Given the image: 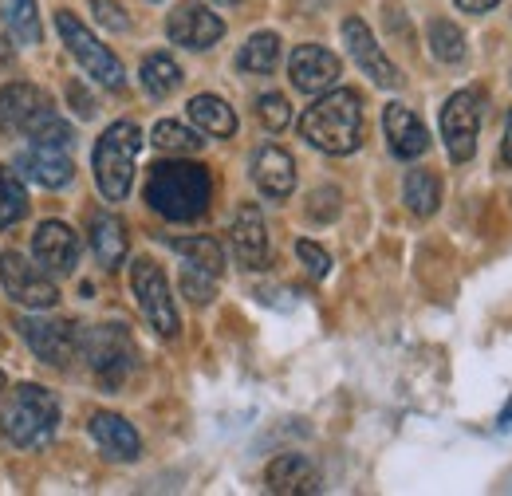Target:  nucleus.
Instances as JSON below:
<instances>
[{
    "label": "nucleus",
    "mask_w": 512,
    "mask_h": 496,
    "mask_svg": "<svg viewBox=\"0 0 512 496\" xmlns=\"http://www.w3.org/2000/svg\"><path fill=\"white\" fill-rule=\"evenodd\" d=\"M213 197V178L197 162H158L146 178V201L166 221H197L205 217Z\"/></svg>",
    "instance_id": "1"
},
{
    "label": "nucleus",
    "mask_w": 512,
    "mask_h": 496,
    "mask_svg": "<svg viewBox=\"0 0 512 496\" xmlns=\"http://www.w3.org/2000/svg\"><path fill=\"white\" fill-rule=\"evenodd\" d=\"M300 134L323 154H355L363 146V103L355 91H331L300 119Z\"/></svg>",
    "instance_id": "2"
},
{
    "label": "nucleus",
    "mask_w": 512,
    "mask_h": 496,
    "mask_svg": "<svg viewBox=\"0 0 512 496\" xmlns=\"http://www.w3.org/2000/svg\"><path fill=\"white\" fill-rule=\"evenodd\" d=\"M0 130L4 134H24V138H36V142H52V146L71 142V126L56 115L48 91H40L32 83H8L0 91Z\"/></svg>",
    "instance_id": "3"
},
{
    "label": "nucleus",
    "mask_w": 512,
    "mask_h": 496,
    "mask_svg": "<svg viewBox=\"0 0 512 496\" xmlns=\"http://www.w3.org/2000/svg\"><path fill=\"white\" fill-rule=\"evenodd\" d=\"M56 426H60V402H56V394H48L36 382H20L0 410V434L20 449L44 445L56 434Z\"/></svg>",
    "instance_id": "4"
},
{
    "label": "nucleus",
    "mask_w": 512,
    "mask_h": 496,
    "mask_svg": "<svg viewBox=\"0 0 512 496\" xmlns=\"http://www.w3.org/2000/svg\"><path fill=\"white\" fill-rule=\"evenodd\" d=\"M142 150V130L134 123H115L95 142V182L107 201H123L134 182V158Z\"/></svg>",
    "instance_id": "5"
},
{
    "label": "nucleus",
    "mask_w": 512,
    "mask_h": 496,
    "mask_svg": "<svg viewBox=\"0 0 512 496\" xmlns=\"http://www.w3.org/2000/svg\"><path fill=\"white\" fill-rule=\"evenodd\" d=\"M79 355L87 359L91 374L99 378V386L107 390H119L134 371V343L119 323H103V327H91V331H79Z\"/></svg>",
    "instance_id": "6"
},
{
    "label": "nucleus",
    "mask_w": 512,
    "mask_h": 496,
    "mask_svg": "<svg viewBox=\"0 0 512 496\" xmlns=\"http://www.w3.org/2000/svg\"><path fill=\"white\" fill-rule=\"evenodd\" d=\"M130 288H134V300L146 315V323L162 335V339H174L178 335V308H174V296H170V284H166V272L150 260V256H138L134 268H130Z\"/></svg>",
    "instance_id": "7"
},
{
    "label": "nucleus",
    "mask_w": 512,
    "mask_h": 496,
    "mask_svg": "<svg viewBox=\"0 0 512 496\" xmlns=\"http://www.w3.org/2000/svg\"><path fill=\"white\" fill-rule=\"evenodd\" d=\"M56 28H60V36H64L67 52L79 60V67H83L91 79H99V83L111 87V91H123V87H127V75H123L119 56H111V48H103L71 12H56Z\"/></svg>",
    "instance_id": "8"
},
{
    "label": "nucleus",
    "mask_w": 512,
    "mask_h": 496,
    "mask_svg": "<svg viewBox=\"0 0 512 496\" xmlns=\"http://www.w3.org/2000/svg\"><path fill=\"white\" fill-rule=\"evenodd\" d=\"M481 115H485V95L477 87L449 95L442 107V138L449 146V158L461 166L477 154V134H481Z\"/></svg>",
    "instance_id": "9"
},
{
    "label": "nucleus",
    "mask_w": 512,
    "mask_h": 496,
    "mask_svg": "<svg viewBox=\"0 0 512 496\" xmlns=\"http://www.w3.org/2000/svg\"><path fill=\"white\" fill-rule=\"evenodd\" d=\"M0 284H4V292H8L20 308L48 311L60 300L56 284L48 280V272H44L40 264H28L16 248H4V252H0Z\"/></svg>",
    "instance_id": "10"
},
{
    "label": "nucleus",
    "mask_w": 512,
    "mask_h": 496,
    "mask_svg": "<svg viewBox=\"0 0 512 496\" xmlns=\"http://www.w3.org/2000/svg\"><path fill=\"white\" fill-rule=\"evenodd\" d=\"M24 343L36 351V359H44L48 367H67L79 355V327L71 319H20L16 323Z\"/></svg>",
    "instance_id": "11"
},
{
    "label": "nucleus",
    "mask_w": 512,
    "mask_h": 496,
    "mask_svg": "<svg viewBox=\"0 0 512 496\" xmlns=\"http://www.w3.org/2000/svg\"><path fill=\"white\" fill-rule=\"evenodd\" d=\"M166 32H170L174 44L201 52V48H213L225 36V20L217 12H209L205 4H178L166 20Z\"/></svg>",
    "instance_id": "12"
},
{
    "label": "nucleus",
    "mask_w": 512,
    "mask_h": 496,
    "mask_svg": "<svg viewBox=\"0 0 512 496\" xmlns=\"http://www.w3.org/2000/svg\"><path fill=\"white\" fill-rule=\"evenodd\" d=\"M16 174L36 182L44 189H60L75 178V162L67 158L64 146H52V142H36L28 150L16 154Z\"/></svg>",
    "instance_id": "13"
},
{
    "label": "nucleus",
    "mask_w": 512,
    "mask_h": 496,
    "mask_svg": "<svg viewBox=\"0 0 512 496\" xmlns=\"http://www.w3.org/2000/svg\"><path fill=\"white\" fill-rule=\"evenodd\" d=\"M343 44H347L351 60L363 67V75H371L379 87H398V83H402L398 67L386 60L383 48H379L375 36H371V28H367L359 16H347V20H343Z\"/></svg>",
    "instance_id": "14"
},
{
    "label": "nucleus",
    "mask_w": 512,
    "mask_h": 496,
    "mask_svg": "<svg viewBox=\"0 0 512 496\" xmlns=\"http://www.w3.org/2000/svg\"><path fill=\"white\" fill-rule=\"evenodd\" d=\"M32 252H36V264L44 272L71 276L75 264H79V237L71 233V225H64V221H44L32 233Z\"/></svg>",
    "instance_id": "15"
},
{
    "label": "nucleus",
    "mask_w": 512,
    "mask_h": 496,
    "mask_svg": "<svg viewBox=\"0 0 512 496\" xmlns=\"http://www.w3.org/2000/svg\"><path fill=\"white\" fill-rule=\"evenodd\" d=\"M288 75H292V83L304 95H323V91H331L339 83L343 63H339V56H331L327 48H320V44H304V48L292 52Z\"/></svg>",
    "instance_id": "16"
},
{
    "label": "nucleus",
    "mask_w": 512,
    "mask_h": 496,
    "mask_svg": "<svg viewBox=\"0 0 512 496\" xmlns=\"http://www.w3.org/2000/svg\"><path fill=\"white\" fill-rule=\"evenodd\" d=\"M268 493L280 496H312L320 493V469L304 453H280L264 473Z\"/></svg>",
    "instance_id": "17"
},
{
    "label": "nucleus",
    "mask_w": 512,
    "mask_h": 496,
    "mask_svg": "<svg viewBox=\"0 0 512 496\" xmlns=\"http://www.w3.org/2000/svg\"><path fill=\"white\" fill-rule=\"evenodd\" d=\"M383 126H386V142H390V154H394V158L410 162V158H422V154L430 150V130L422 126V119H418L410 107L390 103L383 115Z\"/></svg>",
    "instance_id": "18"
},
{
    "label": "nucleus",
    "mask_w": 512,
    "mask_h": 496,
    "mask_svg": "<svg viewBox=\"0 0 512 496\" xmlns=\"http://www.w3.org/2000/svg\"><path fill=\"white\" fill-rule=\"evenodd\" d=\"M253 182L260 186L264 197H288L296 189V162L288 150L280 146H260L253 158Z\"/></svg>",
    "instance_id": "19"
},
{
    "label": "nucleus",
    "mask_w": 512,
    "mask_h": 496,
    "mask_svg": "<svg viewBox=\"0 0 512 496\" xmlns=\"http://www.w3.org/2000/svg\"><path fill=\"white\" fill-rule=\"evenodd\" d=\"M233 252L245 268H264L268 264V229L256 205H241L233 217Z\"/></svg>",
    "instance_id": "20"
},
{
    "label": "nucleus",
    "mask_w": 512,
    "mask_h": 496,
    "mask_svg": "<svg viewBox=\"0 0 512 496\" xmlns=\"http://www.w3.org/2000/svg\"><path fill=\"white\" fill-rule=\"evenodd\" d=\"M91 437L99 441V449H103L111 461H134V457L142 453V437H138V430L130 426L123 414L99 410V414L91 418Z\"/></svg>",
    "instance_id": "21"
},
{
    "label": "nucleus",
    "mask_w": 512,
    "mask_h": 496,
    "mask_svg": "<svg viewBox=\"0 0 512 496\" xmlns=\"http://www.w3.org/2000/svg\"><path fill=\"white\" fill-rule=\"evenodd\" d=\"M91 248H95V256H99L103 268H119L123 256H127V225L119 217H111V213L95 217V225H91Z\"/></svg>",
    "instance_id": "22"
},
{
    "label": "nucleus",
    "mask_w": 512,
    "mask_h": 496,
    "mask_svg": "<svg viewBox=\"0 0 512 496\" xmlns=\"http://www.w3.org/2000/svg\"><path fill=\"white\" fill-rule=\"evenodd\" d=\"M190 119L205 134H213V138H233L237 134V115H233V107L225 103V99H217V95H197L190 99Z\"/></svg>",
    "instance_id": "23"
},
{
    "label": "nucleus",
    "mask_w": 512,
    "mask_h": 496,
    "mask_svg": "<svg viewBox=\"0 0 512 496\" xmlns=\"http://www.w3.org/2000/svg\"><path fill=\"white\" fill-rule=\"evenodd\" d=\"M402 201L414 217H434L438 201H442V182L430 170H410L406 182H402Z\"/></svg>",
    "instance_id": "24"
},
{
    "label": "nucleus",
    "mask_w": 512,
    "mask_h": 496,
    "mask_svg": "<svg viewBox=\"0 0 512 496\" xmlns=\"http://www.w3.org/2000/svg\"><path fill=\"white\" fill-rule=\"evenodd\" d=\"M0 16H4V28L16 44H40L44 28H40L36 0H0Z\"/></svg>",
    "instance_id": "25"
},
{
    "label": "nucleus",
    "mask_w": 512,
    "mask_h": 496,
    "mask_svg": "<svg viewBox=\"0 0 512 496\" xmlns=\"http://www.w3.org/2000/svg\"><path fill=\"white\" fill-rule=\"evenodd\" d=\"M142 87L154 95V99H166L182 87V67L170 60L166 52H154L142 60Z\"/></svg>",
    "instance_id": "26"
},
{
    "label": "nucleus",
    "mask_w": 512,
    "mask_h": 496,
    "mask_svg": "<svg viewBox=\"0 0 512 496\" xmlns=\"http://www.w3.org/2000/svg\"><path fill=\"white\" fill-rule=\"evenodd\" d=\"M28 217V193H24V182L16 170L0 166V229L16 225Z\"/></svg>",
    "instance_id": "27"
},
{
    "label": "nucleus",
    "mask_w": 512,
    "mask_h": 496,
    "mask_svg": "<svg viewBox=\"0 0 512 496\" xmlns=\"http://www.w3.org/2000/svg\"><path fill=\"white\" fill-rule=\"evenodd\" d=\"M276 63H280V40H276L272 32L253 36V40L241 48V56H237V67L249 71V75H268Z\"/></svg>",
    "instance_id": "28"
},
{
    "label": "nucleus",
    "mask_w": 512,
    "mask_h": 496,
    "mask_svg": "<svg viewBox=\"0 0 512 496\" xmlns=\"http://www.w3.org/2000/svg\"><path fill=\"white\" fill-rule=\"evenodd\" d=\"M174 252H182L186 264L205 268V272H213V276H221V268H225L221 245H217L213 237H178V241H174Z\"/></svg>",
    "instance_id": "29"
},
{
    "label": "nucleus",
    "mask_w": 512,
    "mask_h": 496,
    "mask_svg": "<svg viewBox=\"0 0 512 496\" xmlns=\"http://www.w3.org/2000/svg\"><path fill=\"white\" fill-rule=\"evenodd\" d=\"M430 52L442 63L465 60V36L453 20H430Z\"/></svg>",
    "instance_id": "30"
},
{
    "label": "nucleus",
    "mask_w": 512,
    "mask_h": 496,
    "mask_svg": "<svg viewBox=\"0 0 512 496\" xmlns=\"http://www.w3.org/2000/svg\"><path fill=\"white\" fill-rule=\"evenodd\" d=\"M154 146L166 150V154H197V150L205 146V138H197L190 126L166 119V123L154 126Z\"/></svg>",
    "instance_id": "31"
},
{
    "label": "nucleus",
    "mask_w": 512,
    "mask_h": 496,
    "mask_svg": "<svg viewBox=\"0 0 512 496\" xmlns=\"http://www.w3.org/2000/svg\"><path fill=\"white\" fill-rule=\"evenodd\" d=\"M182 292L190 296L193 304H209L213 292H217V276L205 272V268H193V264H182Z\"/></svg>",
    "instance_id": "32"
},
{
    "label": "nucleus",
    "mask_w": 512,
    "mask_h": 496,
    "mask_svg": "<svg viewBox=\"0 0 512 496\" xmlns=\"http://www.w3.org/2000/svg\"><path fill=\"white\" fill-rule=\"evenodd\" d=\"M256 115H260V123L268 126L272 134H280L284 126L292 123V107H288V99L284 95H260V103H256Z\"/></svg>",
    "instance_id": "33"
},
{
    "label": "nucleus",
    "mask_w": 512,
    "mask_h": 496,
    "mask_svg": "<svg viewBox=\"0 0 512 496\" xmlns=\"http://www.w3.org/2000/svg\"><path fill=\"white\" fill-rule=\"evenodd\" d=\"M91 12H95V20L103 24V28H111V32H127V12H123V4L119 0H91Z\"/></svg>",
    "instance_id": "34"
},
{
    "label": "nucleus",
    "mask_w": 512,
    "mask_h": 496,
    "mask_svg": "<svg viewBox=\"0 0 512 496\" xmlns=\"http://www.w3.org/2000/svg\"><path fill=\"white\" fill-rule=\"evenodd\" d=\"M296 252H300V260H304L308 276H316V280H323V276H327V268H331V256H327V252H323L316 241H300V245H296Z\"/></svg>",
    "instance_id": "35"
},
{
    "label": "nucleus",
    "mask_w": 512,
    "mask_h": 496,
    "mask_svg": "<svg viewBox=\"0 0 512 496\" xmlns=\"http://www.w3.org/2000/svg\"><path fill=\"white\" fill-rule=\"evenodd\" d=\"M308 213L316 217V221H331L335 213H339V189L323 186L312 193V205H308Z\"/></svg>",
    "instance_id": "36"
},
{
    "label": "nucleus",
    "mask_w": 512,
    "mask_h": 496,
    "mask_svg": "<svg viewBox=\"0 0 512 496\" xmlns=\"http://www.w3.org/2000/svg\"><path fill=\"white\" fill-rule=\"evenodd\" d=\"M67 99H71V111H75L79 119H91V115H95V99L87 95L83 83H71V87H67Z\"/></svg>",
    "instance_id": "37"
},
{
    "label": "nucleus",
    "mask_w": 512,
    "mask_h": 496,
    "mask_svg": "<svg viewBox=\"0 0 512 496\" xmlns=\"http://www.w3.org/2000/svg\"><path fill=\"white\" fill-rule=\"evenodd\" d=\"M12 67H16V48H12V40L0 36V75H12Z\"/></svg>",
    "instance_id": "38"
},
{
    "label": "nucleus",
    "mask_w": 512,
    "mask_h": 496,
    "mask_svg": "<svg viewBox=\"0 0 512 496\" xmlns=\"http://www.w3.org/2000/svg\"><path fill=\"white\" fill-rule=\"evenodd\" d=\"M457 8L461 12H489V8H497V0H457Z\"/></svg>",
    "instance_id": "39"
},
{
    "label": "nucleus",
    "mask_w": 512,
    "mask_h": 496,
    "mask_svg": "<svg viewBox=\"0 0 512 496\" xmlns=\"http://www.w3.org/2000/svg\"><path fill=\"white\" fill-rule=\"evenodd\" d=\"M501 162L512 166V115L505 119V142H501Z\"/></svg>",
    "instance_id": "40"
},
{
    "label": "nucleus",
    "mask_w": 512,
    "mask_h": 496,
    "mask_svg": "<svg viewBox=\"0 0 512 496\" xmlns=\"http://www.w3.org/2000/svg\"><path fill=\"white\" fill-rule=\"evenodd\" d=\"M497 426H501V430H512V402H509V406H505V410H501V418H497Z\"/></svg>",
    "instance_id": "41"
},
{
    "label": "nucleus",
    "mask_w": 512,
    "mask_h": 496,
    "mask_svg": "<svg viewBox=\"0 0 512 496\" xmlns=\"http://www.w3.org/2000/svg\"><path fill=\"white\" fill-rule=\"evenodd\" d=\"M4 382H8V378H4V371H0V390H4Z\"/></svg>",
    "instance_id": "42"
},
{
    "label": "nucleus",
    "mask_w": 512,
    "mask_h": 496,
    "mask_svg": "<svg viewBox=\"0 0 512 496\" xmlns=\"http://www.w3.org/2000/svg\"><path fill=\"white\" fill-rule=\"evenodd\" d=\"M217 4H237V0H217Z\"/></svg>",
    "instance_id": "43"
}]
</instances>
